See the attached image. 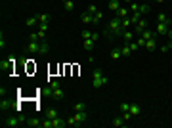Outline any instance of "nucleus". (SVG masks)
<instances>
[{
  "label": "nucleus",
  "instance_id": "obj_7",
  "mask_svg": "<svg viewBox=\"0 0 172 128\" xmlns=\"http://www.w3.org/2000/svg\"><path fill=\"white\" fill-rule=\"evenodd\" d=\"M27 52H31V54H38V52H40V40H29Z\"/></svg>",
  "mask_w": 172,
  "mask_h": 128
},
{
  "label": "nucleus",
  "instance_id": "obj_37",
  "mask_svg": "<svg viewBox=\"0 0 172 128\" xmlns=\"http://www.w3.org/2000/svg\"><path fill=\"white\" fill-rule=\"evenodd\" d=\"M149 12V6L147 4H140V14H147Z\"/></svg>",
  "mask_w": 172,
  "mask_h": 128
},
{
  "label": "nucleus",
  "instance_id": "obj_13",
  "mask_svg": "<svg viewBox=\"0 0 172 128\" xmlns=\"http://www.w3.org/2000/svg\"><path fill=\"white\" fill-rule=\"evenodd\" d=\"M145 48H147L149 52L157 50V40H155V38H149V40H145Z\"/></svg>",
  "mask_w": 172,
  "mask_h": 128
},
{
  "label": "nucleus",
  "instance_id": "obj_14",
  "mask_svg": "<svg viewBox=\"0 0 172 128\" xmlns=\"http://www.w3.org/2000/svg\"><path fill=\"white\" fill-rule=\"evenodd\" d=\"M94 44H96V40H92V38H84V40H82V46H84V50H92V48H94Z\"/></svg>",
  "mask_w": 172,
  "mask_h": 128
},
{
  "label": "nucleus",
  "instance_id": "obj_38",
  "mask_svg": "<svg viewBox=\"0 0 172 128\" xmlns=\"http://www.w3.org/2000/svg\"><path fill=\"white\" fill-rule=\"evenodd\" d=\"M4 46H6V40H4V33H0V48L4 50Z\"/></svg>",
  "mask_w": 172,
  "mask_h": 128
},
{
  "label": "nucleus",
  "instance_id": "obj_39",
  "mask_svg": "<svg viewBox=\"0 0 172 128\" xmlns=\"http://www.w3.org/2000/svg\"><path fill=\"white\" fill-rule=\"evenodd\" d=\"M94 33H90V31H82V38H92Z\"/></svg>",
  "mask_w": 172,
  "mask_h": 128
},
{
  "label": "nucleus",
  "instance_id": "obj_12",
  "mask_svg": "<svg viewBox=\"0 0 172 128\" xmlns=\"http://www.w3.org/2000/svg\"><path fill=\"white\" fill-rule=\"evenodd\" d=\"M12 67H14V59H8V61L0 63V69L2 71H12Z\"/></svg>",
  "mask_w": 172,
  "mask_h": 128
},
{
  "label": "nucleus",
  "instance_id": "obj_15",
  "mask_svg": "<svg viewBox=\"0 0 172 128\" xmlns=\"http://www.w3.org/2000/svg\"><path fill=\"white\" fill-rule=\"evenodd\" d=\"M48 52H50V44L42 40V42H40V52H38V54H40V55H46Z\"/></svg>",
  "mask_w": 172,
  "mask_h": 128
},
{
  "label": "nucleus",
  "instance_id": "obj_34",
  "mask_svg": "<svg viewBox=\"0 0 172 128\" xmlns=\"http://www.w3.org/2000/svg\"><path fill=\"white\" fill-rule=\"evenodd\" d=\"M122 119H124V122H128V121H132V115H130V111H124V113L121 115Z\"/></svg>",
  "mask_w": 172,
  "mask_h": 128
},
{
  "label": "nucleus",
  "instance_id": "obj_25",
  "mask_svg": "<svg viewBox=\"0 0 172 128\" xmlns=\"http://www.w3.org/2000/svg\"><path fill=\"white\" fill-rule=\"evenodd\" d=\"M25 124H29V126H42V122H40L38 119L31 117V119H27V122H25Z\"/></svg>",
  "mask_w": 172,
  "mask_h": 128
},
{
  "label": "nucleus",
  "instance_id": "obj_28",
  "mask_svg": "<svg viewBox=\"0 0 172 128\" xmlns=\"http://www.w3.org/2000/svg\"><path fill=\"white\" fill-rule=\"evenodd\" d=\"M126 124V122H124V119H122V117H119V119H115V121H113V126L115 128H121V126H124Z\"/></svg>",
  "mask_w": 172,
  "mask_h": 128
},
{
  "label": "nucleus",
  "instance_id": "obj_5",
  "mask_svg": "<svg viewBox=\"0 0 172 128\" xmlns=\"http://www.w3.org/2000/svg\"><path fill=\"white\" fill-rule=\"evenodd\" d=\"M67 124V121H65L63 117H56V119H48V121L42 122V128H63Z\"/></svg>",
  "mask_w": 172,
  "mask_h": 128
},
{
  "label": "nucleus",
  "instance_id": "obj_35",
  "mask_svg": "<svg viewBox=\"0 0 172 128\" xmlns=\"http://www.w3.org/2000/svg\"><path fill=\"white\" fill-rule=\"evenodd\" d=\"M46 117H48V119H56V117H59V115H57V111L50 109V111H48V113H46Z\"/></svg>",
  "mask_w": 172,
  "mask_h": 128
},
{
  "label": "nucleus",
  "instance_id": "obj_41",
  "mask_svg": "<svg viewBox=\"0 0 172 128\" xmlns=\"http://www.w3.org/2000/svg\"><path fill=\"white\" fill-rule=\"evenodd\" d=\"M136 42H138V46H140V48H145V40H143V38H142V37H140V38H138V40H136Z\"/></svg>",
  "mask_w": 172,
  "mask_h": 128
},
{
  "label": "nucleus",
  "instance_id": "obj_32",
  "mask_svg": "<svg viewBox=\"0 0 172 128\" xmlns=\"http://www.w3.org/2000/svg\"><path fill=\"white\" fill-rule=\"evenodd\" d=\"M121 52H122V55H130V54H132V48H130V44L122 46V48H121Z\"/></svg>",
  "mask_w": 172,
  "mask_h": 128
},
{
  "label": "nucleus",
  "instance_id": "obj_11",
  "mask_svg": "<svg viewBox=\"0 0 172 128\" xmlns=\"http://www.w3.org/2000/svg\"><path fill=\"white\" fill-rule=\"evenodd\" d=\"M140 111H142V107L138 105V103H130V115H132V117H138Z\"/></svg>",
  "mask_w": 172,
  "mask_h": 128
},
{
  "label": "nucleus",
  "instance_id": "obj_47",
  "mask_svg": "<svg viewBox=\"0 0 172 128\" xmlns=\"http://www.w3.org/2000/svg\"><path fill=\"white\" fill-rule=\"evenodd\" d=\"M157 2H159V4H163V2H166V0H157Z\"/></svg>",
  "mask_w": 172,
  "mask_h": 128
},
{
  "label": "nucleus",
  "instance_id": "obj_24",
  "mask_svg": "<svg viewBox=\"0 0 172 128\" xmlns=\"http://www.w3.org/2000/svg\"><path fill=\"white\" fill-rule=\"evenodd\" d=\"M101 17H103V14H101V12H96V14L92 15V25H98V23L101 21Z\"/></svg>",
  "mask_w": 172,
  "mask_h": 128
},
{
  "label": "nucleus",
  "instance_id": "obj_26",
  "mask_svg": "<svg viewBox=\"0 0 172 128\" xmlns=\"http://www.w3.org/2000/svg\"><path fill=\"white\" fill-rule=\"evenodd\" d=\"M38 23H50V14H38Z\"/></svg>",
  "mask_w": 172,
  "mask_h": 128
},
{
  "label": "nucleus",
  "instance_id": "obj_8",
  "mask_svg": "<svg viewBox=\"0 0 172 128\" xmlns=\"http://www.w3.org/2000/svg\"><path fill=\"white\" fill-rule=\"evenodd\" d=\"M145 29H147V21H145V19H140V21H138V25L134 27V33H140L142 35Z\"/></svg>",
  "mask_w": 172,
  "mask_h": 128
},
{
  "label": "nucleus",
  "instance_id": "obj_48",
  "mask_svg": "<svg viewBox=\"0 0 172 128\" xmlns=\"http://www.w3.org/2000/svg\"><path fill=\"white\" fill-rule=\"evenodd\" d=\"M134 2V0H126V4H132Z\"/></svg>",
  "mask_w": 172,
  "mask_h": 128
},
{
  "label": "nucleus",
  "instance_id": "obj_27",
  "mask_svg": "<svg viewBox=\"0 0 172 128\" xmlns=\"http://www.w3.org/2000/svg\"><path fill=\"white\" fill-rule=\"evenodd\" d=\"M121 55H122V52L119 50V48H115V50L111 52V59H113V61H117V59H121Z\"/></svg>",
  "mask_w": 172,
  "mask_h": 128
},
{
  "label": "nucleus",
  "instance_id": "obj_30",
  "mask_svg": "<svg viewBox=\"0 0 172 128\" xmlns=\"http://www.w3.org/2000/svg\"><path fill=\"white\" fill-rule=\"evenodd\" d=\"M73 111H86V105L82 101H79V103H75V105H73Z\"/></svg>",
  "mask_w": 172,
  "mask_h": 128
},
{
  "label": "nucleus",
  "instance_id": "obj_1",
  "mask_svg": "<svg viewBox=\"0 0 172 128\" xmlns=\"http://www.w3.org/2000/svg\"><path fill=\"white\" fill-rule=\"evenodd\" d=\"M105 33L109 35V37H119V35H122L124 33V29H122V23H121V17H115L111 19V21L107 23V31Z\"/></svg>",
  "mask_w": 172,
  "mask_h": 128
},
{
  "label": "nucleus",
  "instance_id": "obj_6",
  "mask_svg": "<svg viewBox=\"0 0 172 128\" xmlns=\"http://www.w3.org/2000/svg\"><path fill=\"white\" fill-rule=\"evenodd\" d=\"M50 90H52V92H50V96H52L54 99H57V101L65 98V92L59 88V82H57V81H52V82H50Z\"/></svg>",
  "mask_w": 172,
  "mask_h": 128
},
{
  "label": "nucleus",
  "instance_id": "obj_43",
  "mask_svg": "<svg viewBox=\"0 0 172 128\" xmlns=\"http://www.w3.org/2000/svg\"><path fill=\"white\" fill-rule=\"evenodd\" d=\"M48 29V23H38V31H46Z\"/></svg>",
  "mask_w": 172,
  "mask_h": 128
},
{
  "label": "nucleus",
  "instance_id": "obj_42",
  "mask_svg": "<svg viewBox=\"0 0 172 128\" xmlns=\"http://www.w3.org/2000/svg\"><path fill=\"white\" fill-rule=\"evenodd\" d=\"M88 12H90V14H92V15H94V14H96V12H100V10H98V8H96V6H94V4H92V6H90V8H88Z\"/></svg>",
  "mask_w": 172,
  "mask_h": 128
},
{
  "label": "nucleus",
  "instance_id": "obj_17",
  "mask_svg": "<svg viewBox=\"0 0 172 128\" xmlns=\"http://www.w3.org/2000/svg\"><path fill=\"white\" fill-rule=\"evenodd\" d=\"M36 23H38V15H33V17H29L27 21H25V25L29 27V29H31V27H35Z\"/></svg>",
  "mask_w": 172,
  "mask_h": 128
},
{
  "label": "nucleus",
  "instance_id": "obj_40",
  "mask_svg": "<svg viewBox=\"0 0 172 128\" xmlns=\"http://www.w3.org/2000/svg\"><path fill=\"white\" fill-rule=\"evenodd\" d=\"M29 40H38V33H31L29 35Z\"/></svg>",
  "mask_w": 172,
  "mask_h": 128
},
{
  "label": "nucleus",
  "instance_id": "obj_2",
  "mask_svg": "<svg viewBox=\"0 0 172 128\" xmlns=\"http://www.w3.org/2000/svg\"><path fill=\"white\" fill-rule=\"evenodd\" d=\"M86 119H88L86 111H75L73 117L67 119V124L69 126H80V124H84V122H86Z\"/></svg>",
  "mask_w": 172,
  "mask_h": 128
},
{
  "label": "nucleus",
  "instance_id": "obj_45",
  "mask_svg": "<svg viewBox=\"0 0 172 128\" xmlns=\"http://www.w3.org/2000/svg\"><path fill=\"white\" fill-rule=\"evenodd\" d=\"M166 35H168V37H170V40H172V29H168V33H166Z\"/></svg>",
  "mask_w": 172,
  "mask_h": 128
},
{
  "label": "nucleus",
  "instance_id": "obj_9",
  "mask_svg": "<svg viewBox=\"0 0 172 128\" xmlns=\"http://www.w3.org/2000/svg\"><path fill=\"white\" fill-rule=\"evenodd\" d=\"M80 21H82L84 25H92V14H90V12H84V14H80Z\"/></svg>",
  "mask_w": 172,
  "mask_h": 128
},
{
  "label": "nucleus",
  "instance_id": "obj_46",
  "mask_svg": "<svg viewBox=\"0 0 172 128\" xmlns=\"http://www.w3.org/2000/svg\"><path fill=\"white\" fill-rule=\"evenodd\" d=\"M168 27H170V29H172V19H170V21H168Z\"/></svg>",
  "mask_w": 172,
  "mask_h": 128
},
{
  "label": "nucleus",
  "instance_id": "obj_10",
  "mask_svg": "<svg viewBox=\"0 0 172 128\" xmlns=\"http://www.w3.org/2000/svg\"><path fill=\"white\" fill-rule=\"evenodd\" d=\"M168 29H170L168 23H159V25H157V35H166Z\"/></svg>",
  "mask_w": 172,
  "mask_h": 128
},
{
  "label": "nucleus",
  "instance_id": "obj_18",
  "mask_svg": "<svg viewBox=\"0 0 172 128\" xmlns=\"http://www.w3.org/2000/svg\"><path fill=\"white\" fill-rule=\"evenodd\" d=\"M121 23H122V29H124V31L132 29V21H130V17H122V19H121Z\"/></svg>",
  "mask_w": 172,
  "mask_h": 128
},
{
  "label": "nucleus",
  "instance_id": "obj_29",
  "mask_svg": "<svg viewBox=\"0 0 172 128\" xmlns=\"http://www.w3.org/2000/svg\"><path fill=\"white\" fill-rule=\"evenodd\" d=\"M157 19H159V23H168L170 21L166 14H157Z\"/></svg>",
  "mask_w": 172,
  "mask_h": 128
},
{
  "label": "nucleus",
  "instance_id": "obj_23",
  "mask_svg": "<svg viewBox=\"0 0 172 128\" xmlns=\"http://www.w3.org/2000/svg\"><path fill=\"white\" fill-rule=\"evenodd\" d=\"M128 14H130L128 8H122V6H121V8H119V12H117V17H121V19H122V17H126Z\"/></svg>",
  "mask_w": 172,
  "mask_h": 128
},
{
  "label": "nucleus",
  "instance_id": "obj_44",
  "mask_svg": "<svg viewBox=\"0 0 172 128\" xmlns=\"http://www.w3.org/2000/svg\"><path fill=\"white\" fill-rule=\"evenodd\" d=\"M170 50V48H168V44H165V46H161V52H163V54H166V52H168Z\"/></svg>",
  "mask_w": 172,
  "mask_h": 128
},
{
  "label": "nucleus",
  "instance_id": "obj_20",
  "mask_svg": "<svg viewBox=\"0 0 172 128\" xmlns=\"http://www.w3.org/2000/svg\"><path fill=\"white\" fill-rule=\"evenodd\" d=\"M0 109H2V111L12 109V101H10V99H4V98H2V101H0Z\"/></svg>",
  "mask_w": 172,
  "mask_h": 128
},
{
  "label": "nucleus",
  "instance_id": "obj_3",
  "mask_svg": "<svg viewBox=\"0 0 172 128\" xmlns=\"http://www.w3.org/2000/svg\"><path fill=\"white\" fill-rule=\"evenodd\" d=\"M92 77H94L92 78V86L94 88H103L105 84H107V77L103 75V71H101V69H96Z\"/></svg>",
  "mask_w": 172,
  "mask_h": 128
},
{
  "label": "nucleus",
  "instance_id": "obj_33",
  "mask_svg": "<svg viewBox=\"0 0 172 128\" xmlns=\"http://www.w3.org/2000/svg\"><path fill=\"white\" fill-rule=\"evenodd\" d=\"M65 10L73 12V10H75V2H73V0H65Z\"/></svg>",
  "mask_w": 172,
  "mask_h": 128
},
{
  "label": "nucleus",
  "instance_id": "obj_21",
  "mask_svg": "<svg viewBox=\"0 0 172 128\" xmlns=\"http://www.w3.org/2000/svg\"><path fill=\"white\" fill-rule=\"evenodd\" d=\"M122 38H124L126 42H132L134 40V31H130V29L124 31V33H122Z\"/></svg>",
  "mask_w": 172,
  "mask_h": 128
},
{
  "label": "nucleus",
  "instance_id": "obj_16",
  "mask_svg": "<svg viewBox=\"0 0 172 128\" xmlns=\"http://www.w3.org/2000/svg\"><path fill=\"white\" fill-rule=\"evenodd\" d=\"M119 8H121V0H111V2H109V10H111V12L117 14Z\"/></svg>",
  "mask_w": 172,
  "mask_h": 128
},
{
  "label": "nucleus",
  "instance_id": "obj_19",
  "mask_svg": "<svg viewBox=\"0 0 172 128\" xmlns=\"http://www.w3.org/2000/svg\"><path fill=\"white\" fill-rule=\"evenodd\" d=\"M140 19H142V14H140V12H136V14H132V15H130V21H132V27H136Z\"/></svg>",
  "mask_w": 172,
  "mask_h": 128
},
{
  "label": "nucleus",
  "instance_id": "obj_36",
  "mask_svg": "<svg viewBox=\"0 0 172 128\" xmlns=\"http://www.w3.org/2000/svg\"><path fill=\"white\" fill-rule=\"evenodd\" d=\"M121 113H124V111H130V103H121Z\"/></svg>",
  "mask_w": 172,
  "mask_h": 128
},
{
  "label": "nucleus",
  "instance_id": "obj_31",
  "mask_svg": "<svg viewBox=\"0 0 172 128\" xmlns=\"http://www.w3.org/2000/svg\"><path fill=\"white\" fill-rule=\"evenodd\" d=\"M128 10L130 12H132V14H136V12H140V4H138V2H132V4H128Z\"/></svg>",
  "mask_w": 172,
  "mask_h": 128
},
{
  "label": "nucleus",
  "instance_id": "obj_4",
  "mask_svg": "<svg viewBox=\"0 0 172 128\" xmlns=\"http://www.w3.org/2000/svg\"><path fill=\"white\" fill-rule=\"evenodd\" d=\"M27 119L23 117V115H14V117H8L6 121H2V126H6V128H14V126H17V124H23Z\"/></svg>",
  "mask_w": 172,
  "mask_h": 128
},
{
  "label": "nucleus",
  "instance_id": "obj_22",
  "mask_svg": "<svg viewBox=\"0 0 172 128\" xmlns=\"http://www.w3.org/2000/svg\"><path fill=\"white\" fill-rule=\"evenodd\" d=\"M155 37H157V35H155L153 31H147V29L142 33V38H143V40H149V38H155Z\"/></svg>",
  "mask_w": 172,
  "mask_h": 128
}]
</instances>
